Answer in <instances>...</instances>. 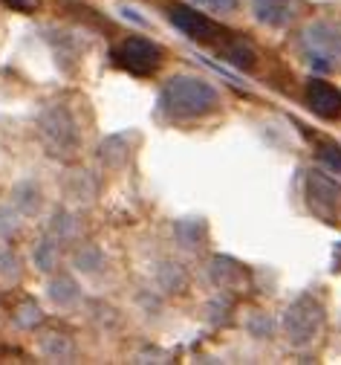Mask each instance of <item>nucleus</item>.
<instances>
[{"label":"nucleus","mask_w":341,"mask_h":365,"mask_svg":"<svg viewBox=\"0 0 341 365\" xmlns=\"http://www.w3.org/2000/svg\"><path fill=\"white\" fill-rule=\"evenodd\" d=\"M41 130H43L46 145L56 148V154L75 151V145H78L75 125H73V119H70V113H67L64 108L46 110V113H43V122H41Z\"/></svg>","instance_id":"obj_6"},{"label":"nucleus","mask_w":341,"mask_h":365,"mask_svg":"<svg viewBox=\"0 0 341 365\" xmlns=\"http://www.w3.org/2000/svg\"><path fill=\"white\" fill-rule=\"evenodd\" d=\"M4 4L9 9H15V12H32L38 6V0H4Z\"/></svg>","instance_id":"obj_12"},{"label":"nucleus","mask_w":341,"mask_h":365,"mask_svg":"<svg viewBox=\"0 0 341 365\" xmlns=\"http://www.w3.org/2000/svg\"><path fill=\"white\" fill-rule=\"evenodd\" d=\"M318 157H321V163H324L330 171L341 174V148H335V145H324V148L318 151Z\"/></svg>","instance_id":"obj_11"},{"label":"nucleus","mask_w":341,"mask_h":365,"mask_svg":"<svg viewBox=\"0 0 341 365\" xmlns=\"http://www.w3.org/2000/svg\"><path fill=\"white\" fill-rule=\"evenodd\" d=\"M321 322H324V313H321V304L313 299V296H304L292 304L283 316V331L286 336L301 345V342H310L315 339V334L321 331Z\"/></svg>","instance_id":"obj_3"},{"label":"nucleus","mask_w":341,"mask_h":365,"mask_svg":"<svg viewBox=\"0 0 341 365\" xmlns=\"http://www.w3.org/2000/svg\"><path fill=\"white\" fill-rule=\"evenodd\" d=\"M171 24L182 35H188L191 41H211V38H217V26L203 12H194L188 6H174L171 9Z\"/></svg>","instance_id":"obj_8"},{"label":"nucleus","mask_w":341,"mask_h":365,"mask_svg":"<svg viewBox=\"0 0 341 365\" xmlns=\"http://www.w3.org/2000/svg\"><path fill=\"white\" fill-rule=\"evenodd\" d=\"M252 15L263 26L280 29V26H289V21L298 12H295V0H252Z\"/></svg>","instance_id":"obj_9"},{"label":"nucleus","mask_w":341,"mask_h":365,"mask_svg":"<svg viewBox=\"0 0 341 365\" xmlns=\"http://www.w3.org/2000/svg\"><path fill=\"white\" fill-rule=\"evenodd\" d=\"M307 203L310 209L330 220V223H338V215H341V186L335 180H330L327 174L321 171H310L307 174Z\"/></svg>","instance_id":"obj_5"},{"label":"nucleus","mask_w":341,"mask_h":365,"mask_svg":"<svg viewBox=\"0 0 341 365\" xmlns=\"http://www.w3.org/2000/svg\"><path fill=\"white\" fill-rule=\"evenodd\" d=\"M220 93L217 87L200 76H174L159 93L162 113L174 119H197L217 110Z\"/></svg>","instance_id":"obj_1"},{"label":"nucleus","mask_w":341,"mask_h":365,"mask_svg":"<svg viewBox=\"0 0 341 365\" xmlns=\"http://www.w3.org/2000/svg\"><path fill=\"white\" fill-rule=\"evenodd\" d=\"M116 61L133 76H154L162 64V50L148 38H127L119 43Z\"/></svg>","instance_id":"obj_4"},{"label":"nucleus","mask_w":341,"mask_h":365,"mask_svg":"<svg viewBox=\"0 0 341 365\" xmlns=\"http://www.w3.org/2000/svg\"><path fill=\"white\" fill-rule=\"evenodd\" d=\"M307 105L321 119H341V90L330 81L313 78L307 84Z\"/></svg>","instance_id":"obj_7"},{"label":"nucleus","mask_w":341,"mask_h":365,"mask_svg":"<svg viewBox=\"0 0 341 365\" xmlns=\"http://www.w3.org/2000/svg\"><path fill=\"white\" fill-rule=\"evenodd\" d=\"M301 53L321 73L341 70V21L318 18L301 32Z\"/></svg>","instance_id":"obj_2"},{"label":"nucleus","mask_w":341,"mask_h":365,"mask_svg":"<svg viewBox=\"0 0 341 365\" xmlns=\"http://www.w3.org/2000/svg\"><path fill=\"white\" fill-rule=\"evenodd\" d=\"M194 4L214 12V15H231L237 9V0H194Z\"/></svg>","instance_id":"obj_10"}]
</instances>
